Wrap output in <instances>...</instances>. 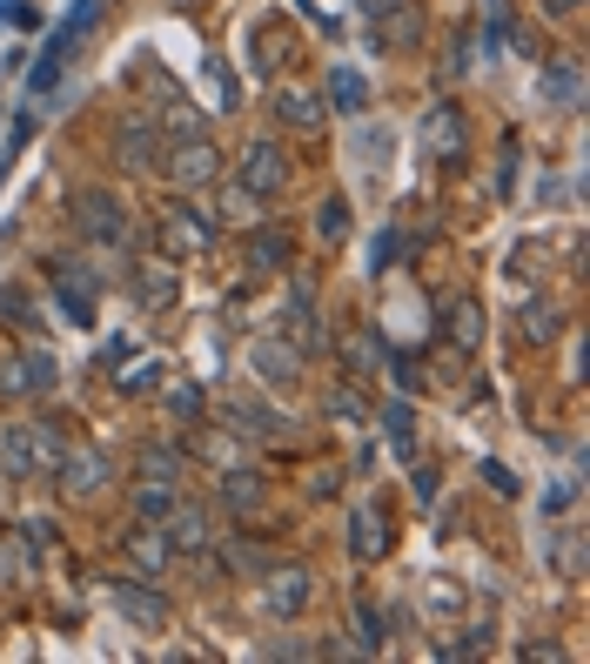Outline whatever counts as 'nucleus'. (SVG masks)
I'll return each instance as SVG.
<instances>
[{
	"label": "nucleus",
	"mask_w": 590,
	"mask_h": 664,
	"mask_svg": "<svg viewBox=\"0 0 590 664\" xmlns=\"http://www.w3.org/2000/svg\"><path fill=\"white\" fill-rule=\"evenodd\" d=\"M383 370L396 376V389H403V396H409V389H423V370H416V356H389Z\"/></svg>",
	"instance_id": "c03bdc74"
},
{
	"label": "nucleus",
	"mask_w": 590,
	"mask_h": 664,
	"mask_svg": "<svg viewBox=\"0 0 590 664\" xmlns=\"http://www.w3.org/2000/svg\"><path fill=\"white\" fill-rule=\"evenodd\" d=\"M376 41L383 47H416L423 41V8H416V0H389L376 14Z\"/></svg>",
	"instance_id": "dca6fc26"
},
{
	"label": "nucleus",
	"mask_w": 590,
	"mask_h": 664,
	"mask_svg": "<svg viewBox=\"0 0 590 664\" xmlns=\"http://www.w3.org/2000/svg\"><path fill=\"white\" fill-rule=\"evenodd\" d=\"M383 8H389V0H363V14H369V21H376V14H383Z\"/></svg>",
	"instance_id": "864d4df0"
},
{
	"label": "nucleus",
	"mask_w": 590,
	"mask_h": 664,
	"mask_svg": "<svg viewBox=\"0 0 590 664\" xmlns=\"http://www.w3.org/2000/svg\"><path fill=\"white\" fill-rule=\"evenodd\" d=\"M416 135H423V148H430L437 161H463V154H470V121L457 115V101H437Z\"/></svg>",
	"instance_id": "6e6552de"
},
{
	"label": "nucleus",
	"mask_w": 590,
	"mask_h": 664,
	"mask_svg": "<svg viewBox=\"0 0 590 664\" xmlns=\"http://www.w3.org/2000/svg\"><path fill=\"white\" fill-rule=\"evenodd\" d=\"M222 409L235 417V437H256V443H296L289 409L262 403V396H222Z\"/></svg>",
	"instance_id": "20e7f679"
},
{
	"label": "nucleus",
	"mask_w": 590,
	"mask_h": 664,
	"mask_svg": "<svg viewBox=\"0 0 590 664\" xmlns=\"http://www.w3.org/2000/svg\"><path fill=\"white\" fill-rule=\"evenodd\" d=\"M544 8H550V14H557V21H570V14H577V8H583V0H544Z\"/></svg>",
	"instance_id": "603ef678"
},
{
	"label": "nucleus",
	"mask_w": 590,
	"mask_h": 664,
	"mask_svg": "<svg viewBox=\"0 0 590 664\" xmlns=\"http://www.w3.org/2000/svg\"><path fill=\"white\" fill-rule=\"evenodd\" d=\"M322 417H329V424H369L376 409H369V396H363L356 383H329V389H322Z\"/></svg>",
	"instance_id": "b1692460"
},
{
	"label": "nucleus",
	"mask_w": 590,
	"mask_h": 664,
	"mask_svg": "<svg viewBox=\"0 0 590 664\" xmlns=\"http://www.w3.org/2000/svg\"><path fill=\"white\" fill-rule=\"evenodd\" d=\"M189 450H195V457H202V463H215V470H222V463H235V457H242V443H235V437H228V430H222V437H215V430H208V437H195V443H189Z\"/></svg>",
	"instance_id": "c9c22d12"
},
{
	"label": "nucleus",
	"mask_w": 590,
	"mask_h": 664,
	"mask_svg": "<svg viewBox=\"0 0 590 664\" xmlns=\"http://www.w3.org/2000/svg\"><path fill=\"white\" fill-rule=\"evenodd\" d=\"M168 511H175V483H141L135 490V517L141 524H161Z\"/></svg>",
	"instance_id": "72a5a7b5"
},
{
	"label": "nucleus",
	"mask_w": 590,
	"mask_h": 664,
	"mask_svg": "<svg viewBox=\"0 0 590 664\" xmlns=\"http://www.w3.org/2000/svg\"><path fill=\"white\" fill-rule=\"evenodd\" d=\"M115 148H121L128 169H154V154H161V128L135 115V121H121V128H115Z\"/></svg>",
	"instance_id": "6ab92c4d"
},
{
	"label": "nucleus",
	"mask_w": 590,
	"mask_h": 664,
	"mask_svg": "<svg viewBox=\"0 0 590 664\" xmlns=\"http://www.w3.org/2000/svg\"><path fill=\"white\" fill-rule=\"evenodd\" d=\"M21 531H28V550H47V544H54V524H47V517H28Z\"/></svg>",
	"instance_id": "de8ad7c7"
},
{
	"label": "nucleus",
	"mask_w": 590,
	"mask_h": 664,
	"mask_svg": "<svg viewBox=\"0 0 590 664\" xmlns=\"http://www.w3.org/2000/svg\"><path fill=\"white\" fill-rule=\"evenodd\" d=\"M101 8H108V0H74V14H67V21L54 28V41H47V47H54V54L67 61V54L81 47V41H88V34H95V21H101Z\"/></svg>",
	"instance_id": "5701e85b"
},
{
	"label": "nucleus",
	"mask_w": 590,
	"mask_h": 664,
	"mask_svg": "<svg viewBox=\"0 0 590 664\" xmlns=\"http://www.w3.org/2000/svg\"><path fill=\"white\" fill-rule=\"evenodd\" d=\"M215 496H222L228 517H248V511H262V476H256V470H222Z\"/></svg>",
	"instance_id": "aec40b11"
},
{
	"label": "nucleus",
	"mask_w": 590,
	"mask_h": 664,
	"mask_svg": "<svg viewBox=\"0 0 590 664\" xmlns=\"http://www.w3.org/2000/svg\"><path fill=\"white\" fill-rule=\"evenodd\" d=\"M322 115H329V108H322L315 95H302V88H282V95H276V121H289V128H302V135H315Z\"/></svg>",
	"instance_id": "2f4dec72"
},
{
	"label": "nucleus",
	"mask_w": 590,
	"mask_h": 664,
	"mask_svg": "<svg viewBox=\"0 0 590 664\" xmlns=\"http://www.w3.org/2000/svg\"><path fill=\"white\" fill-rule=\"evenodd\" d=\"M396 256H403V235H396V228H383V235L369 242V276H383V269H396Z\"/></svg>",
	"instance_id": "ea45409f"
},
{
	"label": "nucleus",
	"mask_w": 590,
	"mask_h": 664,
	"mask_svg": "<svg viewBox=\"0 0 590 664\" xmlns=\"http://www.w3.org/2000/svg\"><path fill=\"white\" fill-rule=\"evenodd\" d=\"M289 256H296V248H289V235H282V228H256V235H248V269H256V276L289 269Z\"/></svg>",
	"instance_id": "a878e982"
},
{
	"label": "nucleus",
	"mask_w": 590,
	"mask_h": 664,
	"mask_svg": "<svg viewBox=\"0 0 590 664\" xmlns=\"http://www.w3.org/2000/svg\"><path fill=\"white\" fill-rule=\"evenodd\" d=\"M248 370H256V383H269V389H296L302 383V350L296 343H256L248 350Z\"/></svg>",
	"instance_id": "ddd939ff"
},
{
	"label": "nucleus",
	"mask_w": 590,
	"mask_h": 664,
	"mask_svg": "<svg viewBox=\"0 0 590 664\" xmlns=\"http://www.w3.org/2000/svg\"><path fill=\"white\" fill-rule=\"evenodd\" d=\"M537 88H544V101H557V108H583V74H577V61H550V67L537 74Z\"/></svg>",
	"instance_id": "393cba45"
},
{
	"label": "nucleus",
	"mask_w": 590,
	"mask_h": 664,
	"mask_svg": "<svg viewBox=\"0 0 590 664\" xmlns=\"http://www.w3.org/2000/svg\"><path fill=\"white\" fill-rule=\"evenodd\" d=\"M483 483H490L496 496H524V483H517L511 470H503V463H483Z\"/></svg>",
	"instance_id": "49530a36"
},
{
	"label": "nucleus",
	"mask_w": 590,
	"mask_h": 664,
	"mask_svg": "<svg viewBox=\"0 0 590 664\" xmlns=\"http://www.w3.org/2000/svg\"><path fill=\"white\" fill-rule=\"evenodd\" d=\"M21 363H28V389H34V396H47V389H54V376H61V370H54V356H47V350H28Z\"/></svg>",
	"instance_id": "58836bf2"
},
{
	"label": "nucleus",
	"mask_w": 590,
	"mask_h": 664,
	"mask_svg": "<svg viewBox=\"0 0 590 664\" xmlns=\"http://www.w3.org/2000/svg\"><path fill=\"white\" fill-rule=\"evenodd\" d=\"M335 483H343L335 470H315V476H309V490H315V496H335Z\"/></svg>",
	"instance_id": "3c124183"
},
{
	"label": "nucleus",
	"mask_w": 590,
	"mask_h": 664,
	"mask_svg": "<svg viewBox=\"0 0 590 664\" xmlns=\"http://www.w3.org/2000/svg\"><path fill=\"white\" fill-rule=\"evenodd\" d=\"M161 409H168L175 424H202L208 389H202V383H189V376H175V383H161Z\"/></svg>",
	"instance_id": "cd10ccee"
},
{
	"label": "nucleus",
	"mask_w": 590,
	"mask_h": 664,
	"mask_svg": "<svg viewBox=\"0 0 590 664\" xmlns=\"http://www.w3.org/2000/svg\"><path fill=\"white\" fill-rule=\"evenodd\" d=\"M315 235H322V242H343V235H350V202H343V195H322V202H315Z\"/></svg>",
	"instance_id": "f704fd0d"
},
{
	"label": "nucleus",
	"mask_w": 590,
	"mask_h": 664,
	"mask_svg": "<svg viewBox=\"0 0 590 664\" xmlns=\"http://www.w3.org/2000/svg\"><path fill=\"white\" fill-rule=\"evenodd\" d=\"M282 182H289L282 148H276V141H248V148H242V161H235V189H242V195H256V202H269Z\"/></svg>",
	"instance_id": "39448f33"
},
{
	"label": "nucleus",
	"mask_w": 590,
	"mask_h": 664,
	"mask_svg": "<svg viewBox=\"0 0 590 664\" xmlns=\"http://www.w3.org/2000/svg\"><path fill=\"white\" fill-rule=\"evenodd\" d=\"M61 67H67V61H61L54 47H41V61H34V74H28V95H34V101H41V95H54V81H61Z\"/></svg>",
	"instance_id": "e433bc0d"
},
{
	"label": "nucleus",
	"mask_w": 590,
	"mask_h": 664,
	"mask_svg": "<svg viewBox=\"0 0 590 664\" xmlns=\"http://www.w3.org/2000/svg\"><path fill=\"white\" fill-rule=\"evenodd\" d=\"M121 550H128L135 577H168V564H175V544H168V531H161V524H141V517H135V531L121 537Z\"/></svg>",
	"instance_id": "9b49d317"
},
{
	"label": "nucleus",
	"mask_w": 590,
	"mask_h": 664,
	"mask_svg": "<svg viewBox=\"0 0 590 664\" xmlns=\"http://www.w3.org/2000/svg\"><path fill=\"white\" fill-rule=\"evenodd\" d=\"M329 108L335 115H363L369 108V81L356 67H329Z\"/></svg>",
	"instance_id": "7c9ffc66"
},
{
	"label": "nucleus",
	"mask_w": 590,
	"mask_h": 664,
	"mask_svg": "<svg viewBox=\"0 0 590 664\" xmlns=\"http://www.w3.org/2000/svg\"><path fill=\"white\" fill-rule=\"evenodd\" d=\"M443 336H450V350L457 356H476L483 350V302H450V315H443Z\"/></svg>",
	"instance_id": "f3484780"
},
{
	"label": "nucleus",
	"mask_w": 590,
	"mask_h": 664,
	"mask_svg": "<svg viewBox=\"0 0 590 664\" xmlns=\"http://www.w3.org/2000/svg\"><path fill=\"white\" fill-rule=\"evenodd\" d=\"M0 396H34L28 389V363H0Z\"/></svg>",
	"instance_id": "a18cd8bd"
},
{
	"label": "nucleus",
	"mask_w": 590,
	"mask_h": 664,
	"mask_svg": "<svg viewBox=\"0 0 590 664\" xmlns=\"http://www.w3.org/2000/svg\"><path fill=\"white\" fill-rule=\"evenodd\" d=\"M28 450H34V476H54V470H61V457H67L61 424H54V417H34V424H28Z\"/></svg>",
	"instance_id": "4be33fe9"
},
{
	"label": "nucleus",
	"mask_w": 590,
	"mask_h": 664,
	"mask_svg": "<svg viewBox=\"0 0 590 664\" xmlns=\"http://www.w3.org/2000/svg\"><path fill=\"white\" fill-rule=\"evenodd\" d=\"M369 424H383V437H389V450L403 457V463H416V409H409V396H396V403H383Z\"/></svg>",
	"instance_id": "a211bd4d"
},
{
	"label": "nucleus",
	"mask_w": 590,
	"mask_h": 664,
	"mask_svg": "<svg viewBox=\"0 0 590 664\" xmlns=\"http://www.w3.org/2000/svg\"><path fill=\"white\" fill-rule=\"evenodd\" d=\"M309 598H315V577L302 570V564H269V591H262V604L276 611V618H302L309 611Z\"/></svg>",
	"instance_id": "f8f14e48"
},
{
	"label": "nucleus",
	"mask_w": 590,
	"mask_h": 664,
	"mask_svg": "<svg viewBox=\"0 0 590 664\" xmlns=\"http://www.w3.org/2000/svg\"><path fill=\"white\" fill-rule=\"evenodd\" d=\"M389 544H396V537H389V517H383L376 504H363V511L350 517V557H356V564H376V557H389Z\"/></svg>",
	"instance_id": "4468645a"
},
{
	"label": "nucleus",
	"mask_w": 590,
	"mask_h": 664,
	"mask_svg": "<svg viewBox=\"0 0 590 664\" xmlns=\"http://www.w3.org/2000/svg\"><path fill=\"white\" fill-rule=\"evenodd\" d=\"M335 356H343V376L350 383H369V376H383V363H389V350H383V329H343L335 336Z\"/></svg>",
	"instance_id": "0eeeda50"
},
{
	"label": "nucleus",
	"mask_w": 590,
	"mask_h": 664,
	"mask_svg": "<svg viewBox=\"0 0 590 664\" xmlns=\"http://www.w3.org/2000/svg\"><path fill=\"white\" fill-rule=\"evenodd\" d=\"M570 504H577V483H557V490L544 496V511H570Z\"/></svg>",
	"instance_id": "09e8293b"
},
{
	"label": "nucleus",
	"mask_w": 590,
	"mask_h": 664,
	"mask_svg": "<svg viewBox=\"0 0 590 664\" xmlns=\"http://www.w3.org/2000/svg\"><path fill=\"white\" fill-rule=\"evenodd\" d=\"M161 154H168V182H175L182 195H195V189H208V182L222 175V148L208 141V128H195V135H175Z\"/></svg>",
	"instance_id": "f257e3e1"
},
{
	"label": "nucleus",
	"mask_w": 590,
	"mask_h": 664,
	"mask_svg": "<svg viewBox=\"0 0 590 664\" xmlns=\"http://www.w3.org/2000/svg\"><path fill=\"white\" fill-rule=\"evenodd\" d=\"M161 531H168V544H175V557H195V550L215 544V511L208 504H182V496H175V511L161 517Z\"/></svg>",
	"instance_id": "1a4fd4ad"
},
{
	"label": "nucleus",
	"mask_w": 590,
	"mask_h": 664,
	"mask_svg": "<svg viewBox=\"0 0 590 664\" xmlns=\"http://www.w3.org/2000/svg\"><path fill=\"white\" fill-rule=\"evenodd\" d=\"M74 228L88 242H101V248H115V242H128V202L115 189H81L74 195Z\"/></svg>",
	"instance_id": "7ed1b4c3"
},
{
	"label": "nucleus",
	"mask_w": 590,
	"mask_h": 664,
	"mask_svg": "<svg viewBox=\"0 0 590 664\" xmlns=\"http://www.w3.org/2000/svg\"><path fill=\"white\" fill-rule=\"evenodd\" d=\"M222 564H228V570H242V577H269V557H262L256 544H228V550H222Z\"/></svg>",
	"instance_id": "4c0bfd02"
},
{
	"label": "nucleus",
	"mask_w": 590,
	"mask_h": 664,
	"mask_svg": "<svg viewBox=\"0 0 590 664\" xmlns=\"http://www.w3.org/2000/svg\"><path fill=\"white\" fill-rule=\"evenodd\" d=\"M128 289L141 296V309H168V302H175L182 296V276H175V263H168V256H141L135 269H128Z\"/></svg>",
	"instance_id": "9d476101"
},
{
	"label": "nucleus",
	"mask_w": 590,
	"mask_h": 664,
	"mask_svg": "<svg viewBox=\"0 0 590 664\" xmlns=\"http://www.w3.org/2000/svg\"><path fill=\"white\" fill-rule=\"evenodd\" d=\"M416 496H423V504L437 496V470H430V463H416Z\"/></svg>",
	"instance_id": "8fccbe9b"
},
{
	"label": "nucleus",
	"mask_w": 590,
	"mask_h": 664,
	"mask_svg": "<svg viewBox=\"0 0 590 664\" xmlns=\"http://www.w3.org/2000/svg\"><path fill=\"white\" fill-rule=\"evenodd\" d=\"M564 329H570V315H564L557 302H524V315H517V336H524V343H544V350L564 336Z\"/></svg>",
	"instance_id": "412c9836"
},
{
	"label": "nucleus",
	"mask_w": 590,
	"mask_h": 664,
	"mask_svg": "<svg viewBox=\"0 0 590 664\" xmlns=\"http://www.w3.org/2000/svg\"><path fill=\"white\" fill-rule=\"evenodd\" d=\"M115 611L128 618V624H141V631H161L168 624V591H154L148 577H115Z\"/></svg>",
	"instance_id": "423d86ee"
},
{
	"label": "nucleus",
	"mask_w": 590,
	"mask_h": 664,
	"mask_svg": "<svg viewBox=\"0 0 590 664\" xmlns=\"http://www.w3.org/2000/svg\"><path fill=\"white\" fill-rule=\"evenodd\" d=\"M544 557H550V570L564 577V585H577V577H583V531H577V524H570V531H550Z\"/></svg>",
	"instance_id": "c85d7f7f"
},
{
	"label": "nucleus",
	"mask_w": 590,
	"mask_h": 664,
	"mask_svg": "<svg viewBox=\"0 0 590 664\" xmlns=\"http://www.w3.org/2000/svg\"><path fill=\"white\" fill-rule=\"evenodd\" d=\"M154 383H161V363H154V356H141V363H135L115 389H121V396H141V389H154Z\"/></svg>",
	"instance_id": "79ce46f5"
},
{
	"label": "nucleus",
	"mask_w": 590,
	"mask_h": 664,
	"mask_svg": "<svg viewBox=\"0 0 590 664\" xmlns=\"http://www.w3.org/2000/svg\"><path fill=\"white\" fill-rule=\"evenodd\" d=\"M54 476H67V496H101L108 490V457L101 450H67Z\"/></svg>",
	"instance_id": "2eb2a0df"
},
{
	"label": "nucleus",
	"mask_w": 590,
	"mask_h": 664,
	"mask_svg": "<svg viewBox=\"0 0 590 664\" xmlns=\"http://www.w3.org/2000/svg\"><path fill=\"white\" fill-rule=\"evenodd\" d=\"M135 476H141V483H175V476H182V450H168L161 437H148V443L135 450Z\"/></svg>",
	"instance_id": "bb28decb"
},
{
	"label": "nucleus",
	"mask_w": 590,
	"mask_h": 664,
	"mask_svg": "<svg viewBox=\"0 0 590 664\" xmlns=\"http://www.w3.org/2000/svg\"><path fill=\"white\" fill-rule=\"evenodd\" d=\"M0 322H21V329H34L41 315H34V302H28V289H0Z\"/></svg>",
	"instance_id": "a19ab883"
},
{
	"label": "nucleus",
	"mask_w": 590,
	"mask_h": 664,
	"mask_svg": "<svg viewBox=\"0 0 590 664\" xmlns=\"http://www.w3.org/2000/svg\"><path fill=\"white\" fill-rule=\"evenodd\" d=\"M356 644L363 651H383L389 644V618L376 611V598H356Z\"/></svg>",
	"instance_id": "473e14b6"
},
{
	"label": "nucleus",
	"mask_w": 590,
	"mask_h": 664,
	"mask_svg": "<svg viewBox=\"0 0 590 664\" xmlns=\"http://www.w3.org/2000/svg\"><path fill=\"white\" fill-rule=\"evenodd\" d=\"M161 248H168V263H195V256H208L215 248V222L202 215V208H189V202H175V208H161Z\"/></svg>",
	"instance_id": "f03ea898"
},
{
	"label": "nucleus",
	"mask_w": 590,
	"mask_h": 664,
	"mask_svg": "<svg viewBox=\"0 0 590 664\" xmlns=\"http://www.w3.org/2000/svg\"><path fill=\"white\" fill-rule=\"evenodd\" d=\"M0 476H8V483L34 476V450H28V424H0Z\"/></svg>",
	"instance_id": "c756f323"
},
{
	"label": "nucleus",
	"mask_w": 590,
	"mask_h": 664,
	"mask_svg": "<svg viewBox=\"0 0 590 664\" xmlns=\"http://www.w3.org/2000/svg\"><path fill=\"white\" fill-rule=\"evenodd\" d=\"M34 141V115H14V128H8V154H0V175H8L14 169V154Z\"/></svg>",
	"instance_id": "37998d69"
}]
</instances>
